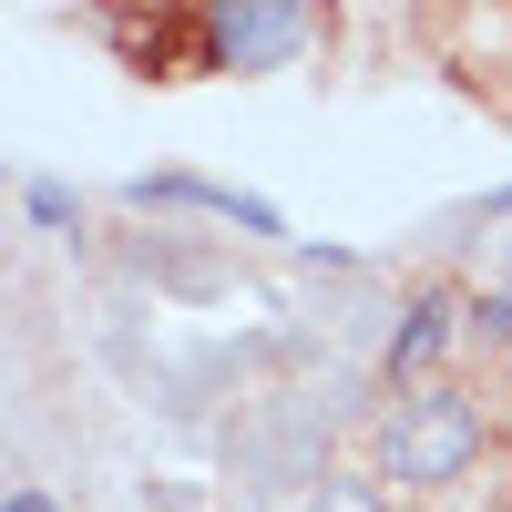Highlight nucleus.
I'll return each instance as SVG.
<instances>
[{
    "mask_svg": "<svg viewBox=\"0 0 512 512\" xmlns=\"http://www.w3.org/2000/svg\"><path fill=\"white\" fill-rule=\"evenodd\" d=\"M482 400L472 390H451V379H420V390L379 420V482H400V492H451L461 472L482 461Z\"/></svg>",
    "mask_w": 512,
    "mask_h": 512,
    "instance_id": "f257e3e1",
    "label": "nucleus"
},
{
    "mask_svg": "<svg viewBox=\"0 0 512 512\" xmlns=\"http://www.w3.org/2000/svg\"><path fill=\"white\" fill-rule=\"evenodd\" d=\"M205 41H216V72H277L318 41V11L308 0H216Z\"/></svg>",
    "mask_w": 512,
    "mask_h": 512,
    "instance_id": "f03ea898",
    "label": "nucleus"
},
{
    "mask_svg": "<svg viewBox=\"0 0 512 512\" xmlns=\"http://www.w3.org/2000/svg\"><path fill=\"white\" fill-rule=\"evenodd\" d=\"M123 195H134V205H195V216L246 226V236H287V216H277L267 195H236V185H205V175H134Z\"/></svg>",
    "mask_w": 512,
    "mask_h": 512,
    "instance_id": "7ed1b4c3",
    "label": "nucleus"
},
{
    "mask_svg": "<svg viewBox=\"0 0 512 512\" xmlns=\"http://www.w3.org/2000/svg\"><path fill=\"white\" fill-rule=\"evenodd\" d=\"M461 318H472V308H461L451 287H420L410 308H400V328H390V379H420V369L451 349V328H461Z\"/></svg>",
    "mask_w": 512,
    "mask_h": 512,
    "instance_id": "20e7f679",
    "label": "nucleus"
},
{
    "mask_svg": "<svg viewBox=\"0 0 512 512\" xmlns=\"http://www.w3.org/2000/svg\"><path fill=\"white\" fill-rule=\"evenodd\" d=\"M308 512H390V482H379V472H318Z\"/></svg>",
    "mask_w": 512,
    "mask_h": 512,
    "instance_id": "39448f33",
    "label": "nucleus"
},
{
    "mask_svg": "<svg viewBox=\"0 0 512 512\" xmlns=\"http://www.w3.org/2000/svg\"><path fill=\"white\" fill-rule=\"evenodd\" d=\"M21 216H31L41 236H72V226H82V195L52 185V175H31V185H21Z\"/></svg>",
    "mask_w": 512,
    "mask_h": 512,
    "instance_id": "423d86ee",
    "label": "nucleus"
},
{
    "mask_svg": "<svg viewBox=\"0 0 512 512\" xmlns=\"http://www.w3.org/2000/svg\"><path fill=\"white\" fill-rule=\"evenodd\" d=\"M472 338H492V349H512V297H482V308H472Z\"/></svg>",
    "mask_w": 512,
    "mask_h": 512,
    "instance_id": "0eeeda50",
    "label": "nucleus"
},
{
    "mask_svg": "<svg viewBox=\"0 0 512 512\" xmlns=\"http://www.w3.org/2000/svg\"><path fill=\"white\" fill-rule=\"evenodd\" d=\"M0 512H62V502L41 492V482H11V502H0Z\"/></svg>",
    "mask_w": 512,
    "mask_h": 512,
    "instance_id": "6e6552de",
    "label": "nucleus"
},
{
    "mask_svg": "<svg viewBox=\"0 0 512 512\" xmlns=\"http://www.w3.org/2000/svg\"><path fill=\"white\" fill-rule=\"evenodd\" d=\"M482 216H512V185H492V195H482Z\"/></svg>",
    "mask_w": 512,
    "mask_h": 512,
    "instance_id": "1a4fd4ad",
    "label": "nucleus"
}]
</instances>
